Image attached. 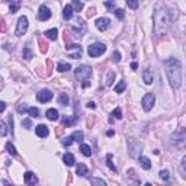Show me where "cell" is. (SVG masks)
Masks as SVG:
<instances>
[{
    "label": "cell",
    "instance_id": "6da1fadb",
    "mask_svg": "<svg viewBox=\"0 0 186 186\" xmlns=\"http://www.w3.org/2000/svg\"><path fill=\"white\" fill-rule=\"evenodd\" d=\"M172 9L164 6L163 3H157L154 8V13H153V28H154V34L157 37H161L167 32L169 26H170L172 20L175 19L176 16L172 15Z\"/></svg>",
    "mask_w": 186,
    "mask_h": 186
},
{
    "label": "cell",
    "instance_id": "7a4b0ae2",
    "mask_svg": "<svg viewBox=\"0 0 186 186\" xmlns=\"http://www.w3.org/2000/svg\"><path fill=\"white\" fill-rule=\"evenodd\" d=\"M164 69H166V74L169 79L172 89H179L182 84V64L180 61L175 57H170L164 60Z\"/></svg>",
    "mask_w": 186,
    "mask_h": 186
},
{
    "label": "cell",
    "instance_id": "3957f363",
    "mask_svg": "<svg viewBox=\"0 0 186 186\" xmlns=\"http://www.w3.org/2000/svg\"><path fill=\"white\" fill-rule=\"evenodd\" d=\"M74 76H76V79L80 82V84L84 83V82H87V79L92 76V67L90 65H79L76 70H74Z\"/></svg>",
    "mask_w": 186,
    "mask_h": 186
},
{
    "label": "cell",
    "instance_id": "277c9868",
    "mask_svg": "<svg viewBox=\"0 0 186 186\" xmlns=\"http://www.w3.org/2000/svg\"><path fill=\"white\" fill-rule=\"evenodd\" d=\"M105 51H106V45L102 44V42H93L87 47V54L92 58L100 57L102 54H105Z\"/></svg>",
    "mask_w": 186,
    "mask_h": 186
},
{
    "label": "cell",
    "instance_id": "5b68a950",
    "mask_svg": "<svg viewBox=\"0 0 186 186\" xmlns=\"http://www.w3.org/2000/svg\"><path fill=\"white\" fill-rule=\"evenodd\" d=\"M128 151L131 157H138L141 156V151H143V145L140 144V141H137L135 138H128Z\"/></svg>",
    "mask_w": 186,
    "mask_h": 186
},
{
    "label": "cell",
    "instance_id": "8992f818",
    "mask_svg": "<svg viewBox=\"0 0 186 186\" xmlns=\"http://www.w3.org/2000/svg\"><path fill=\"white\" fill-rule=\"evenodd\" d=\"M71 31L76 35L82 37V35H83L84 32L87 31V25H86V22H84L82 18H76V19H74V22L71 23Z\"/></svg>",
    "mask_w": 186,
    "mask_h": 186
},
{
    "label": "cell",
    "instance_id": "52a82bcc",
    "mask_svg": "<svg viewBox=\"0 0 186 186\" xmlns=\"http://www.w3.org/2000/svg\"><path fill=\"white\" fill-rule=\"evenodd\" d=\"M28 26H29L28 18H26V16H20L19 19H18V25H16L15 35H18V37H22V35L28 31Z\"/></svg>",
    "mask_w": 186,
    "mask_h": 186
},
{
    "label": "cell",
    "instance_id": "ba28073f",
    "mask_svg": "<svg viewBox=\"0 0 186 186\" xmlns=\"http://www.w3.org/2000/svg\"><path fill=\"white\" fill-rule=\"evenodd\" d=\"M154 102H156V96H154V93H147V95L143 98V100H141L143 109H144L145 112L151 110L153 106H154Z\"/></svg>",
    "mask_w": 186,
    "mask_h": 186
},
{
    "label": "cell",
    "instance_id": "9c48e42d",
    "mask_svg": "<svg viewBox=\"0 0 186 186\" xmlns=\"http://www.w3.org/2000/svg\"><path fill=\"white\" fill-rule=\"evenodd\" d=\"M67 51H69L70 58H74V60H79V58H82V55H83V48L80 45H77V44L69 45L67 47Z\"/></svg>",
    "mask_w": 186,
    "mask_h": 186
},
{
    "label": "cell",
    "instance_id": "30bf717a",
    "mask_svg": "<svg viewBox=\"0 0 186 186\" xmlns=\"http://www.w3.org/2000/svg\"><path fill=\"white\" fill-rule=\"evenodd\" d=\"M37 99H38L41 103L49 102V100L53 99V92L48 90V89H42V90H39L38 93H37Z\"/></svg>",
    "mask_w": 186,
    "mask_h": 186
},
{
    "label": "cell",
    "instance_id": "8fae6325",
    "mask_svg": "<svg viewBox=\"0 0 186 186\" xmlns=\"http://www.w3.org/2000/svg\"><path fill=\"white\" fill-rule=\"evenodd\" d=\"M49 18H51V9H49L48 6H45V4L39 6V9H38V19L42 20V22H45V20H48Z\"/></svg>",
    "mask_w": 186,
    "mask_h": 186
},
{
    "label": "cell",
    "instance_id": "7c38bea8",
    "mask_svg": "<svg viewBox=\"0 0 186 186\" xmlns=\"http://www.w3.org/2000/svg\"><path fill=\"white\" fill-rule=\"evenodd\" d=\"M109 23H110V19L109 18H98L96 19V22H95V25H96V28H98L99 31H102V32H105V31L109 28Z\"/></svg>",
    "mask_w": 186,
    "mask_h": 186
},
{
    "label": "cell",
    "instance_id": "4fadbf2b",
    "mask_svg": "<svg viewBox=\"0 0 186 186\" xmlns=\"http://www.w3.org/2000/svg\"><path fill=\"white\" fill-rule=\"evenodd\" d=\"M35 134L38 135L39 138H45V137H48V134H49V131H48V128H47L45 125H38V127H35Z\"/></svg>",
    "mask_w": 186,
    "mask_h": 186
},
{
    "label": "cell",
    "instance_id": "5bb4252c",
    "mask_svg": "<svg viewBox=\"0 0 186 186\" xmlns=\"http://www.w3.org/2000/svg\"><path fill=\"white\" fill-rule=\"evenodd\" d=\"M25 183H26V185H37V183H38V178H37L35 173H32V172H26V173H25Z\"/></svg>",
    "mask_w": 186,
    "mask_h": 186
},
{
    "label": "cell",
    "instance_id": "9a60e30c",
    "mask_svg": "<svg viewBox=\"0 0 186 186\" xmlns=\"http://www.w3.org/2000/svg\"><path fill=\"white\" fill-rule=\"evenodd\" d=\"M153 80H154V74H153V71L150 69L144 70V73H143V82H144L145 84H151Z\"/></svg>",
    "mask_w": 186,
    "mask_h": 186
},
{
    "label": "cell",
    "instance_id": "2e32d148",
    "mask_svg": "<svg viewBox=\"0 0 186 186\" xmlns=\"http://www.w3.org/2000/svg\"><path fill=\"white\" fill-rule=\"evenodd\" d=\"M45 116L48 118L49 121H57L58 118H60V114H58L57 109H54V108H51V109H48L45 112Z\"/></svg>",
    "mask_w": 186,
    "mask_h": 186
},
{
    "label": "cell",
    "instance_id": "e0dca14e",
    "mask_svg": "<svg viewBox=\"0 0 186 186\" xmlns=\"http://www.w3.org/2000/svg\"><path fill=\"white\" fill-rule=\"evenodd\" d=\"M73 12H74V9H73L71 4H67L64 8V10H63V18H64L65 20H70L73 18Z\"/></svg>",
    "mask_w": 186,
    "mask_h": 186
},
{
    "label": "cell",
    "instance_id": "ac0fdd59",
    "mask_svg": "<svg viewBox=\"0 0 186 186\" xmlns=\"http://www.w3.org/2000/svg\"><path fill=\"white\" fill-rule=\"evenodd\" d=\"M138 161H140V166L143 167V169H145V170L151 169V161H150V159H147V157L140 156L138 157Z\"/></svg>",
    "mask_w": 186,
    "mask_h": 186
},
{
    "label": "cell",
    "instance_id": "d6986e66",
    "mask_svg": "<svg viewBox=\"0 0 186 186\" xmlns=\"http://www.w3.org/2000/svg\"><path fill=\"white\" fill-rule=\"evenodd\" d=\"M76 173L79 176H87V173H89L87 166H86L84 163H79L77 164V169H76Z\"/></svg>",
    "mask_w": 186,
    "mask_h": 186
},
{
    "label": "cell",
    "instance_id": "ffe728a7",
    "mask_svg": "<svg viewBox=\"0 0 186 186\" xmlns=\"http://www.w3.org/2000/svg\"><path fill=\"white\" fill-rule=\"evenodd\" d=\"M45 37L48 39H51V41H55L58 38V29L57 28H53V29L45 31Z\"/></svg>",
    "mask_w": 186,
    "mask_h": 186
},
{
    "label": "cell",
    "instance_id": "44dd1931",
    "mask_svg": "<svg viewBox=\"0 0 186 186\" xmlns=\"http://www.w3.org/2000/svg\"><path fill=\"white\" fill-rule=\"evenodd\" d=\"M63 161L67 166H73V164L76 163V159H74V156H73L71 153H65L64 156H63Z\"/></svg>",
    "mask_w": 186,
    "mask_h": 186
},
{
    "label": "cell",
    "instance_id": "7402d4cb",
    "mask_svg": "<svg viewBox=\"0 0 186 186\" xmlns=\"http://www.w3.org/2000/svg\"><path fill=\"white\" fill-rule=\"evenodd\" d=\"M80 153L86 157H90L92 156V148L89 147L87 144H83V143H80Z\"/></svg>",
    "mask_w": 186,
    "mask_h": 186
},
{
    "label": "cell",
    "instance_id": "603a6c76",
    "mask_svg": "<svg viewBox=\"0 0 186 186\" xmlns=\"http://www.w3.org/2000/svg\"><path fill=\"white\" fill-rule=\"evenodd\" d=\"M57 100H58V103H60V105H63V106H67V105H69V102H70L69 95H67V93H60Z\"/></svg>",
    "mask_w": 186,
    "mask_h": 186
},
{
    "label": "cell",
    "instance_id": "cb8c5ba5",
    "mask_svg": "<svg viewBox=\"0 0 186 186\" xmlns=\"http://www.w3.org/2000/svg\"><path fill=\"white\" fill-rule=\"evenodd\" d=\"M63 124L65 127H71L76 124V118L74 116H63Z\"/></svg>",
    "mask_w": 186,
    "mask_h": 186
},
{
    "label": "cell",
    "instance_id": "d4e9b609",
    "mask_svg": "<svg viewBox=\"0 0 186 186\" xmlns=\"http://www.w3.org/2000/svg\"><path fill=\"white\" fill-rule=\"evenodd\" d=\"M57 70H58V71H61V73L69 71V70H71V65H70L69 63H58Z\"/></svg>",
    "mask_w": 186,
    "mask_h": 186
},
{
    "label": "cell",
    "instance_id": "484cf974",
    "mask_svg": "<svg viewBox=\"0 0 186 186\" xmlns=\"http://www.w3.org/2000/svg\"><path fill=\"white\" fill-rule=\"evenodd\" d=\"M32 55H34V53H32V49L29 48V47H25L22 51V57L25 58V60H31L32 58Z\"/></svg>",
    "mask_w": 186,
    "mask_h": 186
},
{
    "label": "cell",
    "instance_id": "4316f807",
    "mask_svg": "<svg viewBox=\"0 0 186 186\" xmlns=\"http://www.w3.org/2000/svg\"><path fill=\"white\" fill-rule=\"evenodd\" d=\"M6 150H8V153H9V154H12V156H16V154H18V151H16V147L12 144L10 141H8V143H6Z\"/></svg>",
    "mask_w": 186,
    "mask_h": 186
},
{
    "label": "cell",
    "instance_id": "83f0119b",
    "mask_svg": "<svg viewBox=\"0 0 186 186\" xmlns=\"http://www.w3.org/2000/svg\"><path fill=\"white\" fill-rule=\"evenodd\" d=\"M71 6H73V9H74V12H82V9H83V3H82L80 0H73Z\"/></svg>",
    "mask_w": 186,
    "mask_h": 186
},
{
    "label": "cell",
    "instance_id": "f1b7e54d",
    "mask_svg": "<svg viewBox=\"0 0 186 186\" xmlns=\"http://www.w3.org/2000/svg\"><path fill=\"white\" fill-rule=\"evenodd\" d=\"M106 164H108V167H109L112 172H116V166L112 163V154H108V156H106Z\"/></svg>",
    "mask_w": 186,
    "mask_h": 186
},
{
    "label": "cell",
    "instance_id": "f546056e",
    "mask_svg": "<svg viewBox=\"0 0 186 186\" xmlns=\"http://www.w3.org/2000/svg\"><path fill=\"white\" fill-rule=\"evenodd\" d=\"M125 87H127L125 82H119V83L115 86V93H122V92L125 90Z\"/></svg>",
    "mask_w": 186,
    "mask_h": 186
},
{
    "label": "cell",
    "instance_id": "4dcf8cb0",
    "mask_svg": "<svg viewBox=\"0 0 186 186\" xmlns=\"http://www.w3.org/2000/svg\"><path fill=\"white\" fill-rule=\"evenodd\" d=\"M71 135H73V138H74V141H79V143H82L84 138V134L82 132V131H76V132H73Z\"/></svg>",
    "mask_w": 186,
    "mask_h": 186
},
{
    "label": "cell",
    "instance_id": "1f68e13d",
    "mask_svg": "<svg viewBox=\"0 0 186 186\" xmlns=\"http://www.w3.org/2000/svg\"><path fill=\"white\" fill-rule=\"evenodd\" d=\"M114 13H115V16H116L119 20H122L124 18H125V12H124V9H115Z\"/></svg>",
    "mask_w": 186,
    "mask_h": 186
},
{
    "label": "cell",
    "instance_id": "d6a6232c",
    "mask_svg": "<svg viewBox=\"0 0 186 186\" xmlns=\"http://www.w3.org/2000/svg\"><path fill=\"white\" fill-rule=\"evenodd\" d=\"M90 183L92 185H100V186H106V182L103 179H98V178H93L90 179Z\"/></svg>",
    "mask_w": 186,
    "mask_h": 186
},
{
    "label": "cell",
    "instance_id": "836d02e7",
    "mask_svg": "<svg viewBox=\"0 0 186 186\" xmlns=\"http://www.w3.org/2000/svg\"><path fill=\"white\" fill-rule=\"evenodd\" d=\"M19 8H20V2L19 0H15V3L10 4V12L12 13H16V12L19 10Z\"/></svg>",
    "mask_w": 186,
    "mask_h": 186
},
{
    "label": "cell",
    "instance_id": "e575fe53",
    "mask_svg": "<svg viewBox=\"0 0 186 186\" xmlns=\"http://www.w3.org/2000/svg\"><path fill=\"white\" fill-rule=\"evenodd\" d=\"M29 110V108H28L26 103H20V105H18V112L19 114H25V112H28Z\"/></svg>",
    "mask_w": 186,
    "mask_h": 186
},
{
    "label": "cell",
    "instance_id": "d590c367",
    "mask_svg": "<svg viewBox=\"0 0 186 186\" xmlns=\"http://www.w3.org/2000/svg\"><path fill=\"white\" fill-rule=\"evenodd\" d=\"M28 114H29V116H32V118H38L39 110H38V108H29Z\"/></svg>",
    "mask_w": 186,
    "mask_h": 186
},
{
    "label": "cell",
    "instance_id": "8d00e7d4",
    "mask_svg": "<svg viewBox=\"0 0 186 186\" xmlns=\"http://www.w3.org/2000/svg\"><path fill=\"white\" fill-rule=\"evenodd\" d=\"M112 116H114V118H116V119H121V118H122L121 108H115V109L112 110Z\"/></svg>",
    "mask_w": 186,
    "mask_h": 186
},
{
    "label": "cell",
    "instance_id": "74e56055",
    "mask_svg": "<svg viewBox=\"0 0 186 186\" xmlns=\"http://www.w3.org/2000/svg\"><path fill=\"white\" fill-rule=\"evenodd\" d=\"M73 143H74V138H73V135H70V137H65L64 140H63V145H65V147L71 145Z\"/></svg>",
    "mask_w": 186,
    "mask_h": 186
},
{
    "label": "cell",
    "instance_id": "f35d334b",
    "mask_svg": "<svg viewBox=\"0 0 186 186\" xmlns=\"http://www.w3.org/2000/svg\"><path fill=\"white\" fill-rule=\"evenodd\" d=\"M105 8H106L108 10H115V0H108V2H105Z\"/></svg>",
    "mask_w": 186,
    "mask_h": 186
},
{
    "label": "cell",
    "instance_id": "ab89813d",
    "mask_svg": "<svg viewBox=\"0 0 186 186\" xmlns=\"http://www.w3.org/2000/svg\"><path fill=\"white\" fill-rule=\"evenodd\" d=\"M160 179H163V180H169V178H170V173H169V170H160Z\"/></svg>",
    "mask_w": 186,
    "mask_h": 186
},
{
    "label": "cell",
    "instance_id": "60d3db41",
    "mask_svg": "<svg viewBox=\"0 0 186 186\" xmlns=\"http://www.w3.org/2000/svg\"><path fill=\"white\" fill-rule=\"evenodd\" d=\"M180 170L183 173V178L186 179V156L182 157V164H180Z\"/></svg>",
    "mask_w": 186,
    "mask_h": 186
},
{
    "label": "cell",
    "instance_id": "b9f144b4",
    "mask_svg": "<svg viewBox=\"0 0 186 186\" xmlns=\"http://www.w3.org/2000/svg\"><path fill=\"white\" fill-rule=\"evenodd\" d=\"M127 4H128V8L131 9H137L138 8V0H125Z\"/></svg>",
    "mask_w": 186,
    "mask_h": 186
},
{
    "label": "cell",
    "instance_id": "7bdbcfd3",
    "mask_svg": "<svg viewBox=\"0 0 186 186\" xmlns=\"http://www.w3.org/2000/svg\"><path fill=\"white\" fill-rule=\"evenodd\" d=\"M112 61H114V63H119V61H121V53H119V51H114V54H112Z\"/></svg>",
    "mask_w": 186,
    "mask_h": 186
},
{
    "label": "cell",
    "instance_id": "ee69618b",
    "mask_svg": "<svg viewBox=\"0 0 186 186\" xmlns=\"http://www.w3.org/2000/svg\"><path fill=\"white\" fill-rule=\"evenodd\" d=\"M114 77H115L114 71H110V73H109V76H108V80H106V84H108V86H110V84H112V82H114Z\"/></svg>",
    "mask_w": 186,
    "mask_h": 186
},
{
    "label": "cell",
    "instance_id": "f6af8a7d",
    "mask_svg": "<svg viewBox=\"0 0 186 186\" xmlns=\"http://www.w3.org/2000/svg\"><path fill=\"white\" fill-rule=\"evenodd\" d=\"M22 125L25 127L26 129H29L31 127H32V122H31V119H23V121H22Z\"/></svg>",
    "mask_w": 186,
    "mask_h": 186
},
{
    "label": "cell",
    "instance_id": "bcb514c9",
    "mask_svg": "<svg viewBox=\"0 0 186 186\" xmlns=\"http://www.w3.org/2000/svg\"><path fill=\"white\" fill-rule=\"evenodd\" d=\"M0 128H2V137H4V135H6V124L2 122V124H0Z\"/></svg>",
    "mask_w": 186,
    "mask_h": 186
},
{
    "label": "cell",
    "instance_id": "7dc6e473",
    "mask_svg": "<svg viewBox=\"0 0 186 186\" xmlns=\"http://www.w3.org/2000/svg\"><path fill=\"white\" fill-rule=\"evenodd\" d=\"M8 122H9V127H10V131H12V132H13V118H12V115H10V116H9Z\"/></svg>",
    "mask_w": 186,
    "mask_h": 186
},
{
    "label": "cell",
    "instance_id": "c3c4849f",
    "mask_svg": "<svg viewBox=\"0 0 186 186\" xmlns=\"http://www.w3.org/2000/svg\"><path fill=\"white\" fill-rule=\"evenodd\" d=\"M4 109H6V103L0 102V112H4Z\"/></svg>",
    "mask_w": 186,
    "mask_h": 186
},
{
    "label": "cell",
    "instance_id": "681fc988",
    "mask_svg": "<svg viewBox=\"0 0 186 186\" xmlns=\"http://www.w3.org/2000/svg\"><path fill=\"white\" fill-rule=\"evenodd\" d=\"M87 108H90V109H95V108H96V103H95V102H89V103H87Z\"/></svg>",
    "mask_w": 186,
    "mask_h": 186
},
{
    "label": "cell",
    "instance_id": "f907efd6",
    "mask_svg": "<svg viewBox=\"0 0 186 186\" xmlns=\"http://www.w3.org/2000/svg\"><path fill=\"white\" fill-rule=\"evenodd\" d=\"M108 137H112V135H114V134H115V131H114V129H109V131H108Z\"/></svg>",
    "mask_w": 186,
    "mask_h": 186
},
{
    "label": "cell",
    "instance_id": "816d5d0a",
    "mask_svg": "<svg viewBox=\"0 0 186 186\" xmlns=\"http://www.w3.org/2000/svg\"><path fill=\"white\" fill-rule=\"evenodd\" d=\"M131 69H132V70H137V69H138V64H137V63H132V64H131Z\"/></svg>",
    "mask_w": 186,
    "mask_h": 186
},
{
    "label": "cell",
    "instance_id": "f5cc1de1",
    "mask_svg": "<svg viewBox=\"0 0 186 186\" xmlns=\"http://www.w3.org/2000/svg\"><path fill=\"white\" fill-rule=\"evenodd\" d=\"M4 2H13V0H4Z\"/></svg>",
    "mask_w": 186,
    "mask_h": 186
}]
</instances>
